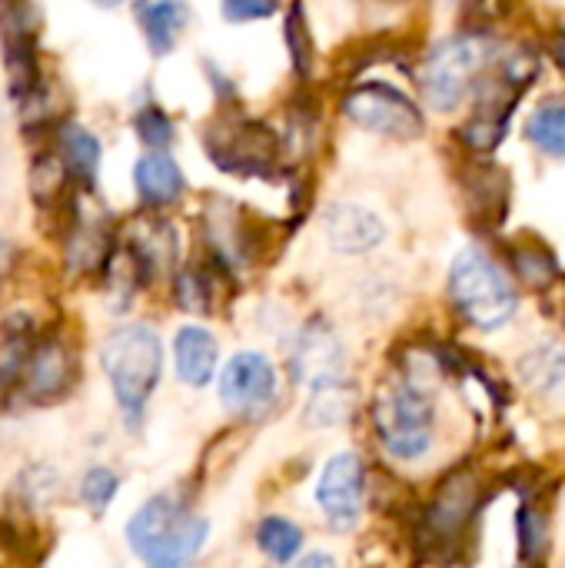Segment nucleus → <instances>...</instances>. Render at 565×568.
I'll list each match as a JSON object with an SVG mask.
<instances>
[{
  "mask_svg": "<svg viewBox=\"0 0 565 568\" xmlns=\"http://www.w3.org/2000/svg\"><path fill=\"white\" fill-rule=\"evenodd\" d=\"M206 532V519L186 513L173 496H153L133 513L127 542L147 568H186L200 556Z\"/></svg>",
  "mask_w": 565,
  "mask_h": 568,
  "instance_id": "f257e3e1",
  "label": "nucleus"
},
{
  "mask_svg": "<svg viewBox=\"0 0 565 568\" xmlns=\"http://www.w3.org/2000/svg\"><path fill=\"white\" fill-rule=\"evenodd\" d=\"M103 373L110 379L120 413L137 426L163 376V343L150 326H123L107 336L100 349Z\"/></svg>",
  "mask_w": 565,
  "mask_h": 568,
  "instance_id": "f03ea898",
  "label": "nucleus"
},
{
  "mask_svg": "<svg viewBox=\"0 0 565 568\" xmlns=\"http://www.w3.org/2000/svg\"><path fill=\"white\" fill-rule=\"evenodd\" d=\"M496 60H500V50L483 33H460V37L436 43L420 73L426 103L440 113H450L456 103L470 97V90L486 77V70Z\"/></svg>",
  "mask_w": 565,
  "mask_h": 568,
  "instance_id": "7ed1b4c3",
  "label": "nucleus"
},
{
  "mask_svg": "<svg viewBox=\"0 0 565 568\" xmlns=\"http://www.w3.org/2000/svg\"><path fill=\"white\" fill-rule=\"evenodd\" d=\"M450 296L476 329H500L516 316L519 296L506 270L483 250H463L450 270Z\"/></svg>",
  "mask_w": 565,
  "mask_h": 568,
  "instance_id": "20e7f679",
  "label": "nucleus"
},
{
  "mask_svg": "<svg viewBox=\"0 0 565 568\" xmlns=\"http://www.w3.org/2000/svg\"><path fill=\"white\" fill-rule=\"evenodd\" d=\"M373 429L393 459H420L433 446V403L413 383L386 386L373 403Z\"/></svg>",
  "mask_w": 565,
  "mask_h": 568,
  "instance_id": "39448f33",
  "label": "nucleus"
},
{
  "mask_svg": "<svg viewBox=\"0 0 565 568\" xmlns=\"http://www.w3.org/2000/svg\"><path fill=\"white\" fill-rule=\"evenodd\" d=\"M343 113L356 126H363L370 133H380V136H393V140H416L423 133V126H426L423 110L390 83L353 87L343 97Z\"/></svg>",
  "mask_w": 565,
  "mask_h": 568,
  "instance_id": "423d86ee",
  "label": "nucleus"
},
{
  "mask_svg": "<svg viewBox=\"0 0 565 568\" xmlns=\"http://www.w3.org/2000/svg\"><path fill=\"white\" fill-rule=\"evenodd\" d=\"M73 379V359L70 349L57 339L27 346L20 343L17 356L7 353L0 366V386H23L27 399L33 403H53L70 389Z\"/></svg>",
  "mask_w": 565,
  "mask_h": 568,
  "instance_id": "0eeeda50",
  "label": "nucleus"
},
{
  "mask_svg": "<svg viewBox=\"0 0 565 568\" xmlns=\"http://www.w3.org/2000/svg\"><path fill=\"white\" fill-rule=\"evenodd\" d=\"M210 160L230 173H270L276 163L280 140L270 126L256 120H230L206 133Z\"/></svg>",
  "mask_w": 565,
  "mask_h": 568,
  "instance_id": "6e6552de",
  "label": "nucleus"
},
{
  "mask_svg": "<svg viewBox=\"0 0 565 568\" xmlns=\"http://www.w3.org/2000/svg\"><path fill=\"white\" fill-rule=\"evenodd\" d=\"M220 399L236 416H263L276 403V369L260 353H240L220 376Z\"/></svg>",
  "mask_w": 565,
  "mask_h": 568,
  "instance_id": "1a4fd4ad",
  "label": "nucleus"
},
{
  "mask_svg": "<svg viewBox=\"0 0 565 568\" xmlns=\"http://www.w3.org/2000/svg\"><path fill=\"white\" fill-rule=\"evenodd\" d=\"M366 499V469L363 459L353 453H340L326 463L320 483H316V506L336 529L356 526L363 516Z\"/></svg>",
  "mask_w": 565,
  "mask_h": 568,
  "instance_id": "9d476101",
  "label": "nucleus"
},
{
  "mask_svg": "<svg viewBox=\"0 0 565 568\" xmlns=\"http://www.w3.org/2000/svg\"><path fill=\"white\" fill-rule=\"evenodd\" d=\"M293 376L310 389H323L343 379V346L326 323H310L293 349Z\"/></svg>",
  "mask_w": 565,
  "mask_h": 568,
  "instance_id": "9b49d317",
  "label": "nucleus"
},
{
  "mask_svg": "<svg viewBox=\"0 0 565 568\" xmlns=\"http://www.w3.org/2000/svg\"><path fill=\"white\" fill-rule=\"evenodd\" d=\"M173 359H176V376L186 386L203 389L213 379V373H216L220 343L203 326H183L176 333V339H173Z\"/></svg>",
  "mask_w": 565,
  "mask_h": 568,
  "instance_id": "f8f14e48",
  "label": "nucleus"
},
{
  "mask_svg": "<svg viewBox=\"0 0 565 568\" xmlns=\"http://www.w3.org/2000/svg\"><path fill=\"white\" fill-rule=\"evenodd\" d=\"M326 236L340 253H366L376 243H383L386 230L380 216L363 206H336L326 216Z\"/></svg>",
  "mask_w": 565,
  "mask_h": 568,
  "instance_id": "ddd939ff",
  "label": "nucleus"
},
{
  "mask_svg": "<svg viewBox=\"0 0 565 568\" xmlns=\"http://www.w3.org/2000/svg\"><path fill=\"white\" fill-rule=\"evenodd\" d=\"M133 183H137V193L147 206H170L183 196V186H186L183 170L167 153L140 156V163L133 170Z\"/></svg>",
  "mask_w": 565,
  "mask_h": 568,
  "instance_id": "4468645a",
  "label": "nucleus"
},
{
  "mask_svg": "<svg viewBox=\"0 0 565 568\" xmlns=\"http://www.w3.org/2000/svg\"><path fill=\"white\" fill-rule=\"evenodd\" d=\"M137 20L143 27V37L157 57L170 53L176 37L183 33L190 20V7L183 0H137Z\"/></svg>",
  "mask_w": 565,
  "mask_h": 568,
  "instance_id": "2eb2a0df",
  "label": "nucleus"
},
{
  "mask_svg": "<svg viewBox=\"0 0 565 568\" xmlns=\"http://www.w3.org/2000/svg\"><path fill=\"white\" fill-rule=\"evenodd\" d=\"M206 233H210L213 253H220L226 263H243L250 256V230L236 206L213 203L206 213Z\"/></svg>",
  "mask_w": 565,
  "mask_h": 568,
  "instance_id": "dca6fc26",
  "label": "nucleus"
},
{
  "mask_svg": "<svg viewBox=\"0 0 565 568\" xmlns=\"http://www.w3.org/2000/svg\"><path fill=\"white\" fill-rule=\"evenodd\" d=\"M466 193H470V206L483 213V220L500 223L509 203V176L493 163H480L473 166V173H466Z\"/></svg>",
  "mask_w": 565,
  "mask_h": 568,
  "instance_id": "f3484780",
  "label": "nucleus"
},
{
  "mask_svg": "<svg viewBox=\"0 0 565 568\" xmlns=\"http://www.w3.org/2000/svg\"><path fill=\"white\" fill-rule=\"evenodd\" d=\"M476 506V483L470 476H456L453 483L443 486V493L436 496L433 509H430V526L440 536H456L466 523L470 513Z\"/></svg>",
  "mask_w": 565,
  "mask_h": 568,
  "instance_id": "a211bd4d",
  "label": "nucleus"
},
{
  "mask_svg": "<svg viewBox=\"0 0 565 568\" xmlns=\"http://www.w3.org/2000/svg\"><path fill=\"white\" fill-rule=\"evenodd\" d=\"M57 150L63 156V166L67 173H73L80 183H93L97 180V170H100V140L80 126V123H63L60 133H57Z\"/></svg>",
  "mask_w": 565,
  "mask_h": 568,
  "instance_id": "6ab92c4d",
  "label": "nucleus"
},
{
  "mask_svg": "<svg viewBox=\"0 0 565 568\" xmlns=\"http://www.w3.org/2000/svg\"><path fill=\"white\" fill-rule=\"evenodd\" d=\"M526 136L549 156H565V97L543 100L526 123Z\"/></svg>",
  "mask_w": 565,
  "mask_h": 568,
  "instance_id": "aec40b11",
  "label": "nucleus"
},
{
  "mask_svg": "<svg viewBox=\"0 0 565 568\" xmlns=\"http://www.w3.org/2000/svg\"><path fill=\"white\" fill-rule=\"evenodd\" d=\"M256 546L263 556H270L273 562L286 566L296 559V552L303 549V529L290 519L280 516H266L256 529Z\"/></svg>",
  "mask_w": 565,
  "mask_h": 568,
  "instance_id": "412c9836",
  "label": "nucleus"
},
{
  "mask_svg": "<svg viewBox=\"0 0 565 568\" xmlns=\"http://www.w3.org/2000/svg\"><path fill=\"white\" fill-rule=\"evenodd\" d=\"M513 270L536 290L549 286L559 276L556 256L543 246V243H526V246H513Z\"/></svg>",
  "mask_w": 565,
  "mask_h": 568,
  "instance_id": "4be33fe9",
  "label": "nucleus"
},
{
  "mask_svg": "<svg viewBox=\"0 0 565 568\" xmlns=\"http://www.w3.org/2000/svg\"><path fill=\"white\" fill-rule=\"evenodd\" d=\"M523 376L533 389H553L565 379V353L559 346H539L523 359Z\"/></svg>",
  "mask_w": 565,
  "mask_h": 568,
  "instance_id": "5701e85b",
  "label": "nucleus"
},
{
  "mask_svg": "<svg viewBox=\"0 0 565 568\" xmlns=\"http://www.w3.org/2000/svg\"><path fill=\"white\" fill-rule=\"evenodd\" d=\"M286 43H290V57H293L296 73L306 77L313 67V37H310V23H306L300 0L290 7V17H286Z\"/></svg>",
  "mask_w": 565,
  "mask_h": 568,
  "instance_id": "b1692460",
  "label": "nucleus"
},
{
  "mask_svg": "<svg viewBox=\"0 0 565 568\" xmlns=\"http://www.w3.org/2000/svg\"><path fill=\"white\" fill-rule=\"evenodd\" d=\"M117 489H120L117 473H110V469L97 466V469H90V473L83 476V483H80V499H83L93 513H103V509L113 503Z\"/></svg>",
  "mask_w": 565,
  "mask_h": 568,
  "instance_id": "393cba45",
  "label": "nucleus"
},
{
  "mask_svg": "<svg viewBox=\"0 0 565 568\" xmlns=\"http://www.w3.org/2000/svg\"><path fill=\"white\" fill-rule=\"evenodd\" d=\"M137 133H140V140L150 143V146H170V140H173V123H170V116H167L160 106H147V110L137 116Z\"/></svg>",
  "mask_w": 565,
  "mask_h": 568,
  "instance_id": "a878e982",
  "label": "nucleus"
},
{
  "mask_svg": "<svg viewBox=\"0 0 565 568\" xmlns=\"http://www.w3.org/2000/svg\"><path fill=\"white\" fill-rule=\"evenodd\" d=\"M276 7L280 0H223V17L233 23H243V20H260V17L276 13Z\"/></svg>",
  "mask_w": 565,
  "mask_h": 568,
  "instance_id": "bb28decb",
  "label": "nucleus"
},
{
  "mask_svg": "<svg viewBox=\"0 0 565 568\" xmlns=\"http://www.w3.org/2000/svg\"><path fill=\"white\" fill-rule=\"evenodd\" d=\"M503 10H506V0H470V17H476L480 23L500 17Z\"/></svg>",
  "mask_w": 565,
  "mask_h": 568,
  "instance_id": "cd10ccee",
  "label": "nucleus"
},
{
  "mask_svg": "<svg viewBox=\"0 0 565 568\" xmlns=\"http://www.w3.org/2000/svg\"><path fill=\"white\" fill-rule=\"evenodd\" d=\"M293 568H336V559H333V556H326V552H313V556L300 559Z\"/></svg>",
  "mask_w": 565,
  "mask_h": 568,
  "instance_id": "c85d7f7f",
  "label": "nucleus"
},
{
  "mask_svg": "<svg viewBox=\"0 0 565 568\" xmlns=\"http://www.w3.org/2000/svg\"><path fill=\"white\" fill-rule=\"evenodd\" d=\"M10 263H13V246L0 236V276L10 270Z\"/></svg>",
  "mask_w": 565,
  "mask_h": 568,
  "instance_id": "c756f323",
  "label": "nucleus"
},
{
  "mask_svg": "<svg viewBox=\"0 0 565 568\" xmlns=\"http://www.w3.org/2000/svg\"><path fill=\"white\" fill-rule=\"evenodd\" d=\"M553 50H556V60H559V67L565 70V30L559 33V37H556V47H553Z\"/></svg>",
  "mask_w": 565,
  "mask_h": 568,
  "instance_id": "7c9ffc66",
  "label": "nucleus"
},
{
  "mask_svg": "<svg viewBox=\"0 0 565 568\" xmlns=\"http://www.w3.org/2000/svg\"><path fill=\"white\" fill-rule=\"evenodd\" d=\"M93 3H100V7H117L120 0H93Z\"/></svg>",
  "mask_w": 565,
  "mask_h": 568,
  "instance_id": "2f4dec72",
  "label": "nucleus"
}]
</instances>
